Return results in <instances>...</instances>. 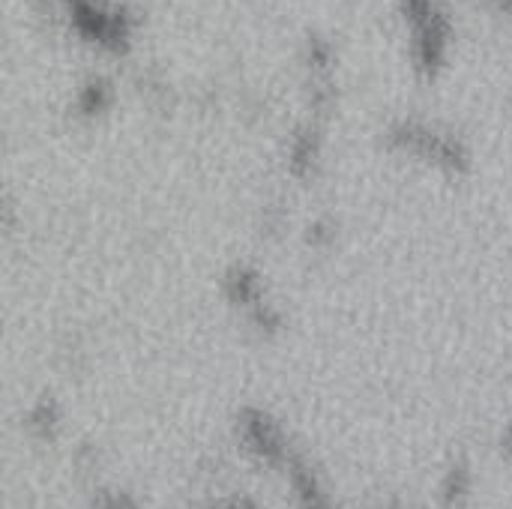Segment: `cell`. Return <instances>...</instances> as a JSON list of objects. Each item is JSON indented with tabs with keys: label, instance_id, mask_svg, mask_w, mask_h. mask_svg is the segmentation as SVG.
Segmentation results:
<instances>
[{
	"label": "cell",
	"instance_id": "obj_1",
	"mask_svg": "<svg viewBox=\"0 0 512 509\" xmlns=\"http://www.w3.org/2000/svg\"><path fill=\"white\" fill-rule=\"evenodd\" d=\"M243 438H246L249 450L255 456H261L264 462H270V465L282 462V435L273 426V420L264 417L261 411L243 414Z\"/></svg>",
	"mask_w": 512,
	"mask_h": 509
},
{
	"label": "cell",
	"instance_id": "obj_2",
	"mask_svg": "<svg viewBox=\"0 0 512 509\" xmlns=\"http://www.w3.org/2000/svg\"><path fill=\"white\" fill-rule=\"evenodd\" d=\"M291 477H294V489H297V498H300L303 509H330L318 480L312 477V471H306L303 465H294Z\"/></svg>",
	"mask_w": 512,
	"mask_h": 509
},
{
	"label": "cell",
	"instance_id": "obj_3",
	"mask_svg": "<svg viewBox=\"0 0 512 509\" xmlns=\"http://www.w3.org/2000/svg\"><path fill=\"white\" fill-rule=\"evenodd\" d=\"M54 423H57V411H54V405H51V402H42V405L33 411V426H36L39 432H48Z\"/></svg>",
	"mask_w": 512,
	"mask_h": 509
},
{
	"label": "cell",
	"instance_id": "obj_4",
	"mask_svg": "<svg viewBox=\"0 0 512 509\" xmlns=\"http://www.w3.org/2000/svg\"><path fill=\"white\" fill-rule=\"evenodd\" d=\"M468 492V471L465 468H456L450 474V486H447V501H456V498H465Z\"/></svg>",
	"mask_w": 512,
	"mask_h": 509
},
{
	"label": "cell",
	"instance_id": "obj_5",
	"mask_svg": "<svg viewBox=\"0 0 512 509\" xmlns=\"http://www.w3.org/2000/svg\"><path fill=\"white\" fill-rule=\"evenodd\" d=\"M99 509H135V504H132L129 498H123V495H120V498H117V495H105Z\"/></svg>",
	"mask_w": 512,
	"mask_h": 509
},
{
	"label": "cell",
	"instance_id": "obj_6",
	"mask_svg": "<svg viewBox=\"0 0 512 509\" xmlns=\"http://www.w3.org/2000/svg\"><path fill=\"white\" fill-rule=\"evenodd\" d=\"M231 509H252V507H246V504H240V507H231Z\"/></svg>",
	"mask_w": 512,
	"mask_h": 509
}]
</instances>
